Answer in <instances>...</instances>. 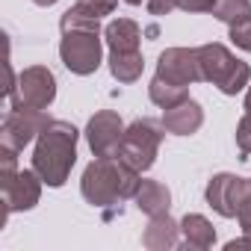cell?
Instances as JSON below:
<instances>
[{
	"mask_svg": "<svg viewBox=\"0 0 251 251\" xmlns=\"http://www.w3.org/2000/svg\"><path fill=\"white\" fill-rule=\"evenodd\" d=\"M139 180H142V175L136 169L118 160V154H109V157H95L83 169L80 192H83L86 204H92L95 210H103V216L112 219L115 213H121L124 201L136 195Z\"/></svg>",
	"mask_w": 251,
	"mask_h": 251,
	"instance_id": "1",
	"label": "cell"
},
{
	"mask_svg": "<svg viewBox=\"0 0 251 251\" xmlns=\"http://www.w3.org/2000/svg\"><path fill=\"white\" fill-rule=\"evenodd\" d=\"M59 59L62 65L77 74V77H89L100 68L103 62V39H100V18H89L83 12H77L74 6L68 12H62L59 18Z\"/></svg>",
	"mask_w": 251,
	"mask_h": 251,
	"instance_id": "2",
	"label": "cell"
},
{
	"mask_svg": "<svg viewBox=\"0 0 251 251\" xmlns=\"http://www.w3.org/2000/svg\"><path fill=\"white\" fill-rule=\"evenodd\" d=\"M77 136L80 130L62 118H50L48 127L39 133L33 148V169L39 172L45 186L59 189L71 177V169L77 163Z\"/></svg>",
	"mask_w": 251,
	"mask_h": 251,
	"instance_id": "3",
	"label": "cell"
},
{
	"mask_svg": "<svg viewBox=\"0 0 251 251\" xmlns=\"http://www.w3.org/2000/svg\"><path fill=\"white\" fill-rule=\"evenodd\" d=\"M198 65L201 80L213 83L222 95H239L251 80V65L236 59L222 42H210L198 48Z\"/></svg>",
	"mask_w": 251,
	"mask_h": 251,
	"instance_id": "4",
	"label": "cell"
},
{
	"mask_svg": "<svg viewBox=\"0 0 251 251\" xmlns=\"http://www.w3.org/2000/svg\"><path fill=\"white\" fill-rule=\"evenodd\" d=\"M169 130L163 127V118L154 121V118H136L130 127H124V136H121V145H118V160H124L130 169H136L139 175L148 172L154 163H157V154H160V145H163V136Z\"/></svg>",
	"mask_w": 251,
	"mask_h": 251,
	"instance_id": "5",
	"label": "cell"
},
{
	"mask_svg": "<svg viewBox=\"0 0 251 251\" xmlns=\"http://www.w3.org/2000/svg\"><path fill=\"white\" fill-rule=\"evenodd\" d=\"M18 109H48L56 100V77L48 65H30L18 74L15 92L6 98Z\"/></svg>",
	"mask_w": 251,
	"mask_h": 251,
	"instance_id": "6",
	"label": "cell"
},
{
	"mask_svg": "<svg viewBox=\"0 0 251 251\" xmlns=\"http://www.w3.org/2000/svg\"><path fill=\"white\" fill-rule=\"evenodd\" d=\"M48 112L45 109H18L9 106V112L3 115L0 124V145H9L15 151H24L30 142L39 139V133L48 127Z\"/></svg>",
	"mask_w": 251,
	"mask_h": 251,
	"instance_id": "7",
	"label": "cell"
},
{
	"mask_svg": "<svg viewBox=\"0 0 251 251\" xmlns=\"http://www.w3.org/2000/svg\"><path fill=\"white\" fill-rule=\"evenodd\" d=\"M160 80H169L175 86H192L201 80V65H198V48H166L157 59V74Z\"/></svg>",
	"mask_w": 251,
	"mask_h": 251,
	"instance_id": "8",
	"label": "cell"
},
{
	"mask_svg": "<svg viewBox=\"0 0 251 251\" xmlns=\"http://www.w3.org/2000/svg\"><path fill=\"white\" fill-rule=\"evenodd\" d=\"M42 177L36 169H21L9 183H3V222L12 216V213H27L39 204L42 198Z\"/></svg>",
	"mask_w": 251,
	"mask_h": 251,
	"instance_id": "9",
	"label": "cell"
},
{
	"mask_svg": "<svg viewBox=\"0 0 251 251\" xmlns=\"http://www.w3.org/2000/svg\"><path fill=\"white\" fill-rule=\"evenodd\" d=\"M121 136H124V121L118 112L112 109H100L89 118L86 124V142L92 148L95 157H109L118 151L121 145Z\"/></svg>",
	"mask_w": 251,
	"mask_h": 251,
	"instance_id": "10",
	"label": "cell"
},
{
	"mask_svg": "<svg viewBox=\"0 0 251 251\" xmlns=\"http://www.w3.org/2000/svg\"><path fill=\"white\" fill-rule=\"evenodd\" d=\"M242 186H245V177H236V175H230V172H222V175H213V177L207 180L204 198H207V204H210L222 219H233V216H236L239 195H242Z\"/></svg>",
	"mask_w": 251,
	"mask_h": 251,
	"instance_id": "11",
	"label": "cell"
},
{
	"mask_svg": "<svg viewBox=\"0 0 251 251\" xmlns=\"http://www.w3.org/2000/svg\"><path fill=\"white\" fill-rule=\"evenodd\" d=\"M201 124H204V106L192 98H186L172 109H163V127L175 136H192L201 130Z\"/></svg>",
	"mask_w": 251,
	"mask_h": 251,
	"instance_id": "12",
	"label": "cell"
},
{
	"mask_svg": "<svg viewBox=\"0 0 251 251\" xmlns=\"http://www.w3.org/2000/svg\"><path fill=\"white\" fill-rule=\"evenodd\" d=\"M142 245L151 251H172L180 248V222H175L169 213L151 216L148 227L142 230Z\"/></svg>",
	"mask_w": 251,
	"mask_h": 251,
	"instance_id": "13",
	"label": "cell"
},
{
	"mask_svg": "<svg viewBox=\"0 0 251 251\" xmlns=\"http://www.w3.org/2000/svg\"><path fill=\"white\" fill-rule=\"evenodd\" d=\"M103 42L112 53H130V50H139L142 30L133 18H115L103 27Z\"/></svg>",
	"mask_w": 251,
	"mask_h": 251,
	"instance_id": "14",
	"label": "cell"
},
{
	"mask_svg": "<svg viewBox=\"0 0 251 251\" xmlns=\"http://www.w3.org/2000/svg\"><path fill=\"white\" fill-rule=\"evenodd\" d=\"M133 204H136L148 219H151V216H163V213L172 210V192H169L166 183L151 180V177H142V180H139V189H136V195H133Z\"/></svg>",
	"mask_w": 251,
	"mask_h": 251,
	"instance_id": "15",
	"label": "cell"
},
{
	"mask_svg": "<svg viewBox=\"0 0 251 251\" xmlns=\"http://www.w3.org/2000/svg\"><path fill=\"white\" fill-rule=\"evenodd\" d=\"M216 242V227L210 225L207 216L201 213H186L180 219V245L183 248H195V251H207Z\"/></svg>",
	"mask_w": 251,
	"mask_h": 251,
	"instance_id": "16",
	"label": "cell"
},
{
	"mask_svg": "<svg viewBox=\"0 0 251 251\" xmlns=\"http://www.w3.org/2000/svg\"><path fill=\"white\" fill-rule=\"evenodd\" d=\"M109 74L118 80V83H136L145 71V59H142V50H130V53H112L109 50Z\"/></svg>",
	"mask_w": 251,
	"mask_h": 251,
	"instance_id": "17",
	"label": "cell"
},
{
	"mask_svg": "<svg viewBox=\"0 0 251 251\" xmlns=\"http://www.w3.org/2000/svg\"><path fill=\"white\" fill-rule=\"evenodd\" d=\"M148 98H151L154 106L172 109V106H177V103H183V100L189 98V86H175V83H169V80L154 77V80L148 83Z\"/></svg>",
	"mask_w": 251,
	"mask_h": 251,
	"instance_id": "18",
	"label": "cell"
},
{
	"mask_svg": "<svg viewBox=\"0 0 251 251\" xmlns=\"http://www.w3.org/2000/svg\"><path fill=\"white\" fill-rule=\"evenodd\" d=\"M213 15H216L222 24L233 27V24L251 18V0H216Z\"/></svg>",
	"mask_w": 251,
	"mask_h": 251,
	"instance_id": "19",
	"label": "cell"
},
{
	"mask_svg": "<svg viewBox=\"0 0 251 251\" xmlns=\"http://www.w3.org/2000/svg\"><path fill=\"white\" fill-rule=\"evenodd\" d=\"M115 6H118V0H77L74 3V9L89 18H106L115 12Z\"/></svg>",
	"mask_w": 251,
	"mask_h": 251,
	"instance_id": "20",
	"label": "cell"
},
{
	"mask_svg": "<svg viewBox=\"0 0 251 251\" xmlns=\"http://www.w3.org/2000/svg\"><path fill=\"white\" fill-rule=\"evenodd\" d=\"M18 172H21L18 169V151L9 145H0V186L9 183Z\"/></svg>",
	"mask_w": 251,
	"mask_h": 251,
	"instance_id": "21",
	"label": "cell"
},
{
	"mask_svg": "<svg viewBox=\"0 0 251 251\" xmlns=\"http://www.w3.org/2000/svg\"><path fill=\"white\" fill-rule=\"evenodd\" d=\"M236 222L242 227V233L251 236V180L245 177V186H242V195H239V204H236Z\"/></svg>",
	"mask_w": 251,
	"mask_h": 251,
	"instance_id": "22",
	"label": "cell"
},
{
	"mask_svg": "<svg viewBox=\"0 0 251 251\" xmlns=\"http://www.w3.org/2000/svg\"><path fill=\"white\" fill-rule=\"evenodd\" d=\"M236 148H239L242 160L251 157V112H245L236 124Z\"/></svg>",
	"mask_w": 251,
	"mask_h": 251,
	"instance_id": "23",
	"label": "cell"
},
{
	"mask_svg": "<svg viewBox=\"0 0 251 251\" xmlns=\"http://www.w3.org/2000/svg\"><path fill=\"white\" fill-rule=\"evenodd\" d=\"M227 39H230L239 50L251 53V18H245V21L233 24V27H230V33H227Z\"/></svg>",
	"mask_w": 251,
	"mask_h": 251,
	"instance_id": "24",
	"label": "cell"
},
{
	"mask_svg": "<svg viewBox=\"0 0 251 251\" xmlns=\"http://www.w3.org/2000/svg\"><path fill=\"white\" fill-rule=\"evenodd\" d=\"M145 6H148L151 15L163 18V15H172L177 9V0H145Z\"/></svg>",
	"mask_w": 251,
	"mask_h": 251,
	"instance_id": "25",
	"label": "cell"
},
{
	"mask_svg": "<svg viewBox=\"0 0 251 251\" xmlns=\"http://www.w3.org/2000/svg\"><path fill=\"white\" fill-rule=\"evenodd\" d=\"M216 0H177V9L183 12H213Z\"/></svg>",
	"mask_w": 251,
	"mask_h": 251,
	"instance_id": "26",
	"label": "cell"
},
{
	"mask_svg": "<svg viewBox=\"0 0 251 251\" xmlns=\"http://www.w3.org/2000/svg\"><path fill=\"white\" fill-rule=\"evenodd\" d=\"M236 248H251V236H248V233H242L239 239L225 242V251H236Z\"/></svg>",
	"mask_w": 251,
	"mask_h": 251,
	"instance_id": "27",
	"label": "cell"
},
{
	"mask_svg": "<svg viewBox=\"0 0 251 251\" xmlns=\"http://www.w3.org/2000/svg\"><path fill=\"white\" fill-rule=\"evenodd\" d=\"M36 6H53V3H59V0H33Z\"/></svg>",
	"mask_w": 251,
	"mask_h": 251,
	"instance_id": "28",
	"label": "cell"
},
{
	"mask_svg": "<svg viewBox=\"0 0 251 251\" xmlns=\"http://www.w3.org/2000/svg\"><path fill=\"white\" fill-rule=\"evenodd\" d=\"M245 112H251V86H248V92H245Z\"/></svg>",
	"mask_w": 251,
	"mask_h": 251,
	"instance_id": "29",
	"label": "cell"
},
{
	"mask_svg": "<svg viewBox=\"0 0 251 251\" xmlns=\"http://www.w3.org/2000/svg\"><path fill=\"white\" fill-rule=\"evenodd\" d=\"M124 3H127V6H139V3H142V0H124Z\"/></svg>",
	"mask_w": 251,
	"mask_h": 251,
	"instance_id": "30",
	"label": "cell"
}]
</instances>
